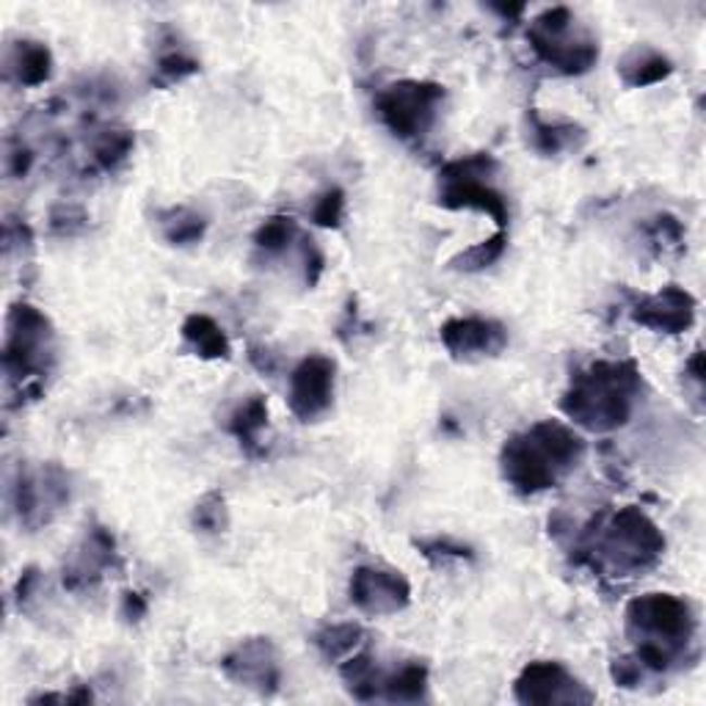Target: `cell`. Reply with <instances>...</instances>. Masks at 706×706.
<instances>
[{
	"label": "cell",
	"instance_id": "603a6c76",
	"mask_svg": "<svg viewBox=\"0 0 706 706\" xmlns=\"http://www.w3.org/2000/svg\"><path fill=\"white\" fill-rule=\"evenodd\" d=\"M204 227H207V224H204V218L197 216V213L172 210V213H168V222H163V235H166L168 243L188 245L202 238Z\"/></svg>",
	"mask_w": 706,
	"mask_h": 706
},
{
	"label": "cell",
	"instance_id": "44dd1931",
	"mask_svg": "<svg viewBox=\"0 0 706 706\" xmlns=\"http://www.w3.org/2000/svg\"><path fill=\"white\" fill-rule=\"evenodd\" d=\"M342 679L348 682L351 693L362 701H370L381 693V677H378V668L370 654H351L342 663Z\"/></svg>",
	"mask_w": 706,
	"mask_h": 706
},
{
	"label": "cell",
	"instance_id": "e0dca14e",
	"mask_svg": "<svg viewBox=\"0 0 706 706\" xmlns=\"http://www.w3.org/2000/svg\"><path fill=\"white\" fill-rule=\"evenodd\" d=\"M265 426H268V403H265L263 395H252L249 401H243L229 417V433L245 450L257 447V439Z\"/></svg>",
	"mask_w": 706,
	"mask_h": 706
},
{
	"label": "cell",
	"instance_id": "83f0119b",
	"mask_svg": "<svg viewBox=\"0 0 706 706\" xmlns=\"http://www.w3.org/2000/svg\"><path fill=\"white\" fill-rule=\"evenodd\" d=\"M130 147H133V136H127V133H105V136L97 141L94 157L102 163V166H114V163H119L122 157L130 152Z\"/></svg>",
	"mask_w": 706,
	"mask_h": 706
},
{
	"label": "cell",
	"instance_id": "7a4b0ae2",
	"mask_svg": "<svg viewBox=\"0 0 706 706\" xmlns=\"http://www.w3.org/2000/svg\"><path fill=\"white\" fill-rule=\"evenodd\" d=\"M641 392V373L632 362H596L571 381L563 395V414L585 431H616L629 419Z\"/></svg>",
	"mask_w": 706,
	"mask_h": 706
},
{
	"label": "cell",
	"instance_id": "52a82bcc",
	"mask_svg": "<svg viewBox=\"0 0 706 706\" xmlns=\"http://www.w3.org/2000/svg\"><path fill=\"white\" fill-rule=\"evenodd\" d=\"M444 100V89L428 80H401L378 94L376 105L383 125L401 138L426 136L428 127L437 119L439 102Z\"/></svg>",
	"mask_w": 706,
	"mask_h": 706
},
{
	"label": "cell",
	"instance_id": "5b68a950",
	"mask_svg": "<svg viewBox=\"0 0 706 706\" xmlns=\"http://www.w3.org/2000/svg\"><path fill=\"white\" fill-rule=\"evenodd\" d=\"M497 168V161L489 155H472L467 161H455L444 166L442 188H439V204L447 210H478L505 227L508 222V202L497 188L489 186L491 172Z\"/></svg>",
	"mask_w": 706,
	"mask_h": 706
},
{
	"label": "cell",
	"instance_id": "7402d4cb",
	"mask_svg": "<svg viewBox=\"0 0 706 706\" xmlns=\"http://www.w3.org/2000/svg\"><path fill=\"white\" fill-rule=\"evenodd\" d=\"M299 238V224L290 216H274L254 232V243L260 252L265 254H279L285 252L293 240Z\"/></svg>",
	"mask_w": 706,
	"mask_h": 706
},
{
	"label": "cell",
	"instance_id": "cb8c5ba5",
	"mask_svg": "<svg viewBox=\"0 0 706 706\" xmlns=\"http://www.w3.org/2000/svg\"><path fill=\"white\" fill-rule=\"evenodd\" d=\"M505 243H508V238H505V232H503V229H500V232L494 235V238L483 240V243L472 245L469 252L458 254V257L453 260V265H455V268H464V270H483V268H489L491 263H497V260L503 257Z\"/></svg>",
	"mask_w": 706,
	"mask_h": 706
},
{
	"label": "cell",
	"instance_id": "d6a6232c",
	"mask_svg": "<svg viewBox=\"0 0 706 706\" xmlns=\"http://www.w3.org/2000/svg\"><path fill=\"white\" fill-rule=\"evenodd\" d=\"M122 616L127 621H138V618L147 616V602L141 593H125V602H122Z\"/></svg>",
	"mask_w": 706,
	"mask_h": 706
},
{
	"label": "cell",
	"instance_id": "8992f818",
	"mask_svg": "<svg viewBox=\"0 0 706 706\" xmlns=\"http://www.w3.org/2000/svg\"><path fill=\"white\" fill-rule=\"evenodd\" d=\"M571 25H575V17H571L569 9L557 7L535 17L527 37H530L533 50L546 64H552L566 75H580L596 64L598 45L585 34L571 37Z\"/></svg>",
	"mask_w": 706,
	"mask_h": 706
},
{
	"label": "cell",
	"instance_id": "484cf974",
	"mask_svg": "<svg viewBox=\"0 0 706 706\" xmlns=\"http://www.w3.org/2000/svg\"><path fill=\"white\" fill-rule=\"evenodd\" d=\"M575 127H560V125H546V122L535 119L533 116V147L541 150L544 155H555V152L566 150L575 141Z\"/></svg>",
	"mask_w": 706,
	"mask_h": 706
},
{
	"label": "cell",
	"instance_id": "6da1fadb",
	"mask_svg": "<svg viewBox=\"0 0 706 706\" xmlns=\"http://www.w3.org/2000/svg\"><path fill=\"white\" fill-rule=\"evenodd\" d=\"M585 455V442L569 426L544 419L530 431L508 439L503 447V475L519 494L552 489Z\"/></svg>",
	"mask_w": 706,
	"mask_h": 706
},
{
	"label": "cell",
	"instance_id": "f546056e",
	"mask_svg": "<svg viewBox=\"0 0 706 706\" xmlns=\"http://www.w3.org/2000/svg\"><path fill=\"white\" fill-rule=\"evenodd\" d=\"M613 679L621 688H634L643 682V663L638 657H621L613 663Z\"/></svg>",
	"mask_w": 706,
	"mask_h": 706
},
{
	"label": "cell",
	"instance_id": "9c48e42d",
	"mask_svg": "<svg viewBox=\"0 0 706 706\" xmlns=\"http://www.w3.org/2000/svg\"><path fill=\"white\" fill-rule=\"evenodd\" d=\"M335 401V362L329 356H306L290 376V412L301 423L324 417Z\"/></svg>",
	"mask_w": 706,
	"mask_h": 706
},
{
	"label": "cell",
	"instance_id": "2e32d148",
	"mask_svg": "<svg viewBox=\"0 0 706 706\" xmlns=\"http://www.w3.org/2000/svg\"><path fill=\"white\" fill-rule=\"evenodd\" d=\"M182 337L202 360H227L229 340L222 326L207 315H191L182 324Z\"/></svg>",
	"mask_w": 706,
	"mask_h": 706
},
{
	"label": "cell",
	"instance_id": "d4e9b609",
	"mask_svg": "<svg viewBox=\"0 0 706 706\" xmlns=\"http://www.w3.org/2000/svg\"><path fill=\"white\" fill-rule=\"evenodd\" d=\"M193 525L204 533H222L227 527V503H224V494L218 491H210L193 508Z\"/></svg>",
	"mask_w": 706,
	"mask_h": 706
},
{
	"label": "cell",
	"instance_id": "1f68e13d",
	"mask_svg": "<svg viewBox=\"0 0 706 706\" xmlns=\"http://www.w3.org/2000/svg\"><path fill=\"white\" fill-rule=\"evenodd\" d=\"M423 550H426L428 557H472V550L469 546H462V544H453V541L447 539H437V541H428V544H423Z\"/></svg>",
	"mask_w": 706,
	"mask_h": 706
},
{
	"label": "cell",
	"instance_id": "ac0fdd59",
	"mask_svg": "<svg viewBox=\"0 0 706 706\" xmlns=\"http://www.w3.org/2000/svg\"><path fill=\"white\" fill-rule=\"evenodd\" d=\"M362 643H365V629L360 623H331L315 634L317 652L324 654L329 663L348 659L351 654L360 652Z\"/></svg>",
	"mask_w": 706,
	"mask_h": 706
},
{
	"label": "cell",
	"instance_id": "277c9868",
	"mask_svg": "<svg viewBox=\"0 0 706 706\" xmlns=\"http://www.w3.org/2000/svg\"><path fill=\"white\" fill-rule=\"evenodd\" d=\"M602 533H596L593 555H602L613 569L641 571L654 566L665 550V539L652 519L641 508H621L610 516L607 525L596 521Z\"/></svg>",
	"mask_w": 706,
	"mask_h": 706
},
{
	"label": "cell",
	"instance_id": "7c38bea8",
	"mask_svg": "<svg viewBox=\"0 0 706 706\" xmlns=\"http://www.w3.org/2000/svg\"><path fill=\"white\" fill-rule=\"evenodd\" d=\"M222 670L227 679L243 688L260 690V693H276L281 682L279 657L268 638H252L222 659Z\"/></svg>",
	"mask_w": 706,
	"mask_h": 706
},
{
	"label": "cell",
	"instance_id": "ffe728a7",
	"mask_svg": "<svg viewBox=\"0 0 706 706\" xmlns=\"http://www.w3.org/2000/svg\"><path fill=\"white\" fill-rule=\"evenodd\" d=\"M12 70L23 86H39L53 73V55L39 42H20L14 48Z\"/></svg>",
	"mask_w": 706,
	"mask_h": 706
},
{
	"label": "cell",
	"instance_id": "3957f363",
	"mask_svg": "<svg viewBox=\"0 0 706 706\" xmlns=\"http://www.w3.org/2000/svg\"><path fill=\"white\" fill-rule=\"evenodd\" d=\"M627 632L634 638V657L643 668L665 670L693 638L695 618L684 598L646 593L627 607Z\"/></svg>",
	"mask_w": 706,
	"mask_h": 706
},
{
	"label": "cell",
	"instance_id": "f1b7e54d",
	"mask_svg": "<svg viewBox=\"0 0 706 706\" xmlns=\"http://www.w3.org/2000/svg\"><path fill=\"white\" fill-rule=\"evenodd\" d=\"M199 70V64L193 59H188L186 53H168L157 61V75H161L163 84H177V80H186L188 75H193Z\"/></svg>",
	"mask_w": 706,
	"mask_h": 706
},
{
	"label": "cell",
	"instance_id": "d6986e66",
	"mask_svg": "<svg viewBox=\"0 0 706 706\" xmlns=\"http://www.w3.org/2000/svg\"><path fill=\"white\" fill-rule=\"evenodd\" d=\"M428 690V668L419 663L403 665L398 673L381 679V693L387 701H401V704H417L426 698Z\"/></svg>",
	"mask_w": 706,
	"mask_h": 706
},
{
	"label": "cell",
	"instance_id": "4316f807",
	"mask_svg": "<svg viewBox=\"0 0 706 706\" xmlns=\"http://www.w3.org/2000/svg\"><path fill=\"white\" fill-rule=\"evenodd\" d=\"M342 216H345V193H342L340 188L326 191L324 197L317 199L315 207H312V222H315L317 227L337 229L340 227Z\"/></svg>",
	"mask_w": 706,
	"mask_h": 706
},
{
	"label": "cell",
	"instance_id": "4fadbf2b",
	"mask_svg": "<svg viewBox=\"0 0 706 706\" xmlns=\"http://www.w3.org/2000/svg\"><path fill=\"white\" fill-rule=\"evenodd\" d=\"M442 345L453 353L455 360H480V356H497L508 345V331L497 320L486 317H453L439 331Z\"/></svg>",
	"mask_w": 706,
	"mask_h": 706
},
{
	"label": "cell",
	"instance_id": "9a60e30c",
	"mask_svg": "<svg viewBox=\"0 0 706 706\" xmlns=\"http://www.w3.org/2000/svg\"><path fill=\"white\" fill-rule=\"evenodd\" d=\"M670 70H673V66H670V61L652 48H634L632 53L623 55L621 66H618L621 80L627 86H632V89L659 84V80L668 78Z\"/></svg>",
	"mask_w": 706,
	"mask_h": 706
},
{
	"label": "cell",
	"instance_id": "836d02e7",
	"mask_svg": "<svg viewBox=\"0 0 706 706\" xmlns=\"http://www.w3.org/2000/svg\"><path fill=\"white\" fill-rule=\"evenodd\" d=\"M688 370L693 373L695 381H698V383L704 381V356H701V351H695V356H693V360H690Z\"/></svg>",
	"mask_w": 706,
	"mask_h": 706
},
{
	"label": "cell",
	"instance_id": "4dcf8cb0",
	"mask_svg": "<svg viewBox=\"0 0 706 706\" xmlns=\"http://www.w3.org/2000/svg\"><path fill=\"white\" fill-rule=\"evenodd\" d=\"M324 252L317 249L315 240H304V268H306V285H317L320 274H324Z\"/></svg>",
	"mask_w": 706,
	"mask_h": 706
},
{
	"label": "cell",
	"instance_id": "ba28073f",
	"mask_svg": "<svg viewBox=\"0 0 706 706\" xmlns=\"http://www.w3.org/2000/svg\"><path fill=\"white\" fill-rule=\"evenodd\" d=\"M7 329V351H3L7 373L9 378H23L25 381V378H30V373L45 367L53 331H50L48 317L28 304L14 306Z\"/></svg>",
	"mask_w": 706,
	"mask_h": 706
},
{
	"label": "cell",
	"instance_id": "8fae6325",
	"mask_svg": "<svg viewBox=\"0 0 706 706\" xmlns=\"http://www.w3.org/2000/svg\"><path fill=\"white\" fill-rule=\"evenodd\" d=\"M351 602L365 616H395L412 602V585L398 571L362 566L351 577Z\"/></svg>",
	"mask_w": 706,
	"mask_h": 706
},
{
	"label": "cell",
	"instance_id": "30bf717a",
	"mask_svg": "<svg viewBox=\"0 0 706 706\" xmlns=\"http://www.w3.org/2000/svg\"><path fill=\"white\" fill-rule=\"evenodd\" d=\"M521 704H591L593 695L560 663H530L514 684Z\"/></svg>",
	"mask_w": 706,
	"mask_h": 706
},
{
	"label": "cell",
	"instance_id": "5bb4252c",
	"mask_svg": "<svg viewBox=\"0 0 706 706\" xmlns=\"http://www.w3.org/2000/svg\"><path fill=\"white\" fill-rule=\"evenodd\" d=\"M634 324L646 329L663 331V335H682L695 320V299L688 290L668 285L659 293L646 295L632 312Z\"/></svg>",
	"mask_w": 706,
	"mask_h": 706
}]
</instances>
